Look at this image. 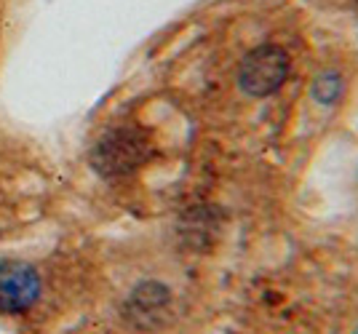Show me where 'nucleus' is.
<instances>
[{
    "mask_svg": "<svg viewBox=\"0 0 358 334\" xmlns=\"http://www.w3.org/2000/svg\"><path fill=\"white\" fill-rule=\"evenodd\" d=\"M150 155H152V142L139 126H115L96 139L89 161L99 177L118 180L145 166Z\"/></svg>",
    "mask_w": 358,
    "mask_h": 334,
    "instance_id": "f257e3e1",
    "label": "nucleus"
},
{
    "mask_svg": "<svg viewBox=\"0 0 358 334\" xmlns=\"http://www.w3.org/2000/svg\"><path fill=\"white\" fill-rule=\"evenodd\" d=\"M289 73H292V57L286 54V48L262 43L241 59L238 86L241 92L254 99H265L284 86Z\"/></svg>",
    "mask_w": 358,
    "mask_h": 334,
    "instance_id": "f03ea898",
    "label": "nucleus"
},
{
    "mask_svg": "<svg viewBox=\"0 0 358 334\" xmlns=\"http://www.w3.org/2000/svg\"><path fill=\"white\" fill-rule=\"evenodd\" d=\"M41 297V275L24 259L0 262V313L19 316L27 313Z\"/></svg>",
    "mask_w": 358,
    "mask_h": 334,
    "instance_id": "7ed1b4c3",
    "label": "nucleus"
},
{
    "mask_svg": "<svg viewBox=\"0 0 358 334\" xmlns=\"http://www.w3.org/2000/svg\"><path fill=\"white\" fill-rule=\"evenodd\" d=\"M169 300H171V294H169L166 286H161V284H142V286L131 294L129 307L134 310L136 319H145L148 313H155V310L166 307Z\"/></svg>",
    "mask_w": 358,
    "mask_h": 334,
    "instance_id": "20e7f679",
    "label": "nucleus"
},
{
    "mask_svg": "<svg viewBox=\"0 0 358 334\" xmlns=\"http://www.w3.org/2000/svg\"><path fill=\"white\" fill-rule=\"evenodd\" d=\"M343 94H345V78L337 70H324L313 80V86H310V96L324 107L337 105L343 99Z\"/></svg>",
    "mask_w": 358,
    "mask_h": 334,
    "instance_id": "39448f33",
    "label": "nucleus"
},
{
    "mask_svg": "<svg viewBox=\"0 0 358 334\" xmlns=\"http://www.w3.org/2000/svg\"><path fill=\"white\" fill-rule=\"evenodd\" d=\"M353 334H358V326H356V332H353Z\"/></svg>",
    "mask_w": 358,
    "mask_h": 334,
    "instance_id": "423d86ee",
    "label": "nucleus"
}]
</instances>
